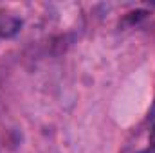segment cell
Wrapping results in <instances>:
<instances>
[{"label":"cell","instance_id":"obj_1","mask_svg":"<svg viewBox=\"0 0 155 153\" xmlns=\"http://www.w3.org/2000/svg\"><path fill=\"white\" fill-rule=\"evenodd\" d=\"M150 144H152V151L155 153V124L152 128V133H150Z\"/></svg>","mask_w":155,"mask_h":153}]
</instances>
